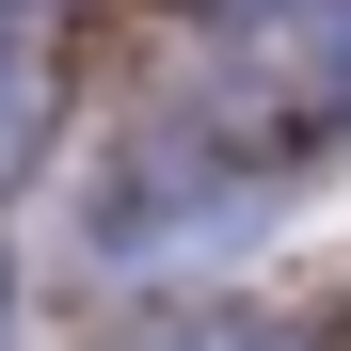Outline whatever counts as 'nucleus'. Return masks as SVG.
<instances>
[{"mask_svg":"<svg viewBox=\"0 0 351 351\" xmlns=\"http://www.w3.org/2000/svg\"><path fill=\"white\" fill-rule=\"evenodd\" d=\"M32 128H48V96H32V64H16V48H0V176L32 160Z\"/></svg>","mask_w":351,"mask_h":351,"instance_id":"nucleus-1","label":"nucleus"}]
</instances>
